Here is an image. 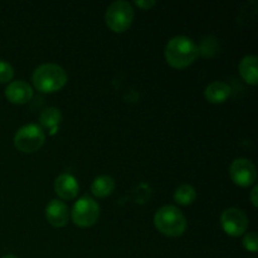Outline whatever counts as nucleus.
Masks as SVG:
<instances>
[{"label": "nucleus", "mask_w": 258, "mask_h": 258, "mask_svg": "<svg viewBox=\"0 0 258 258\" xmlns=\"http://www.w3.org/2000/svg\"><path fill=\"white\" fill-rule=\"evenodd\" d=\"M45 141V133L39 125L29 123L17 131L14 136V146L24 154H32L39 150Z\"/></svg>", "instance_id": "4"}, {"label": "nucleus", "mask_w": 258, "mask_h": 258, "mask_svg": "<svg viewBox=\"0 0 258 258\" xmlns=\"http://www.w3.org/2000/svg\"><path fill=\"white\" fill-rule=\"evenodd\" d=\"M258 58L256 55H246L239 62V75L246 83L256 86L258 83Z\"/></svg>", "instance_id": "13"}, {"label": "nucleus", "mask_w": 258, "mask_h": 258, "mask_svg": "<svg viewBox=\"0 0 258 258\" xmlns=\"http://www.w3.org/2000/svg\"><path fill=\"white\" fill-rule=\"evenodd\" d=\"M33 86L42 93L58 92L67 85V72L55 63H45L34 70L32 76Z\"/></svg>", "instance_id": "2"}, {"label": "nucleus", "mask_w": 258, "mask_h": 258, "mask_svg": "<svg viewBox=\"0 0 258 258\" xmlns=\"http://www.w3.org/2000/svg\"><path fill=\"white\" fill-rule=\"evenodd\" d=\"M5 97L14 105H25L33 98V88L24 81H13L5 88Z\"/></svg>", "instance_id": "9"}, {"label": "nucleus", "mask_w": 258, "mask_h": 258, "mask_svg": "<svg viewBox=\"0 0 258 258\" xmlns=\"http://www.w3.org/2000/svg\"><path fill=\"white\" fill-rule=\"evenodd\" d=\"M2 258H18V257L14 256V254H5V256L2 257Z\"/></svg>", "instance_id": "21"}, {"label": "nucleus", "mask_w": 258, "mask_h": 258, "mask_svg": "<svg viewBox=\"0 0 258 258\" xmlns=\"http://www.w3.org/2000/svg\"><path fill=\"white\" fill-rule=\"evenodd\" d=\"M196 199L197 190L194 189V186L189 185V184H183V185L178 186L174 191V201L180 206H190Z\"/></svg>", "instance_id": "16"}, {"label": "nucleus", "mask_w": 258, "mask_h": 258, "mask_svg": "<svg viewBox=\"0 0 258 258\" xmlns=\"http://www.w3.org/2000/svg\"><path fill=\"white\" fill-rule=\"evenodd\" d=\"M14 70L12 64L5 60H0V83H8L13 80Z\"/></svg>", "instance_id": "17"}, {"label": "nucleus", "mask_w": 258, "mask_h": 258, "mask_svg": "<svg viewBox=\"0 0 258 258\" xmlns=\"http://www.w3.org/2000/svg\"><path fill=\"white\" fill-rule=\"evenodd\" d=\"M221 226L228 236L241 237L248 229V217L238 208H227L221 214Z\"/></svg>", "instance_id": "7"}, {"label": "nucleus", "mask_w": 258, "mask_h": 258, "mask_svg": "<svg viewBox=\"0 0 258 258\" xmlns=\"http://www.w3.org/2000/svg\"><path fill=\"white\" fill-rule=\"evenodd\" d=\"M72 222L80 228H90L100 218V206L91 197H82L73 206L71 212Z\"/></svg>", "instance_id": "6"}, {"label": "nucleus", "mask_w": 258, "mask_h": 258, "mask_svg": "<svg viewBox=\"0 0 258 258\" xmlns=\"http://www.w3.org/2000/svg\"><path fill=\"white\" fill-rule=\"evenodd\" d=\"M229 175L236 185L247 188L256 184L257 169L251 160L244 158H238L232 161L229 166Z\"/></svg>", "instance_id": "8"}, {"label": "nucleus", "mask_w": 258, "mask_h": 258, "mask_svg": "<svg viewBox=\"0 0 258 258\" xmlns=\"http://www.w3.org/2000/svg\"><path fill=\"white\" fill-rule=\"evenodd\" d=\"M45 217L50 226L55 228H62L67 226L68 219H70V211H68L67 204L60 199H53L45 208Z\"/></svg>", "instance_id": "10"}, {"label": "nucleus", "mask_w": 258, "mask_h": 258, "mask_svg": "<svg viewBox=\"0 0 258 258\" xmlns=\"http://www.w3.org/2000/svg\"><path fill=\"white\" fill-rule=\"evenodd\" d=\"M60 121H62V113L57 107H47L40 113V127L47 128L50 134H54L55 130H58Z\"/></svg>", "instance_id": "15"}, {"label": "nucleus", "mask_w": 258, "mask_h": 258, "mask_svg": "<svg viewBox=\"0 0 258 258\" xmlns=\"http://www.w3.org/2000/svg\"><path fill=\"white\" fill-rule=\"evenodd\" d=\"M154 226L166 237H180L186 229V219L178 207L164 206L154 216Z\"/></svg>", "instance_id": "3"}, {"label": "nucleus", "mask_w": 258, "mask_h": 258, "mask_svg": "<svg viewBox=\"0 0 258 258\" xmlns=\"http://www.w3.org/2000/svg\"><path fill=\"white\" fill-rule=\"evenodd\" d=\"M134 20L133 5L127 2H115L107 8L105 14L106 25L113 33H123L131 27Z\"/></svg>", "instance_id": "5"}, {"label": "nucleus", "mask_w": 258, "mask_h": 258, "mask_svg": "<svg viewBox=\"0 0 258 258\" xmlns=\"http://www.w3.org/2000/svg\"><path fill=\"white\" fill-rule=\"evenodd\" d=\"M257 194H258V186L256 185V184H254L253 189H252V191H251V202H252V204H253L254 208H257V207H258Z\"/></svg>", "instance_id": "20"}, {"label": "nucleus", "mask_w": 258, "mask_h": 258, "mask_svg": "<svg viewBox=\"0 0 258 258\" xmlns=\"http://www.w3.org/2000/svg\"><path fill=\"white\" fill-rule=\"evenodd\" d=\"M231 93L232 88L227 83L216 81V82H212L211 85L207 86L206 91H204V97L208 102L219 105V103L226 102L231 97Z\"/></svg>", "instance_id": "12"}, {"label": "nucleus", "mask_w": 258, "mask_h": 258, "mask_svg": "<svg viewBox=\"0 0 258 258\" xmlns=\"http://www.w3.org/2000/svg\"><path fill=\"white\" fill-rule=\"evenodd\" d=\"M165 60L170 67L184 70L196 62L199 55V48L193 39L185 35L171 38L164 49Z\"/></svg>", "instance_id": "1"}, {"label": "nucleus", "mask_w": 258, "mask_h": 258, "mask_svg": "<svg viewBox=\"0 0 258 258\" xmlns=\"http://www.w3.org/2000/svg\"><path fill=\"white\" fill-rule=\"evenodd\" d=\"M115 179L110 175H100L91 184V191L97 198H106L115 190Z\"/></svg>", "instance_id": "14"}, {"label": "nucleus", "mask_w": 258, "mask_h": 258, "mask_svg": "<svg viewBox=\"0 0 258 258\" xmlns=\"http://www.w3.org/2000/svg\"><path fill=\"white\" fill-rule=\"evenodd\" d=\"M155 4H156V2H154V0H143V2H135L136 7L140 8V9H143V10L151 9V8H153Z\"/></svg>", "instance_id": "19"}, {"label": "nucleus", "mask_w": 258, "mask_h": 258, "mask_svg": "<svg viewBox=\"0 0 258 258\" xmlns=\"http://www.w3.org/2000/svg\"><path fill=\"white\" fill-rule=\"evenodd\" d=\"M54 191L62 201H72L80 193V184L71 174H60L54 180Z\"/></svg>", "instance_id": "11"}, {"label": "nucleus", "mask_w": 258, "mask_h": 258, "mask_svg": "<svg viewBox=\"0 0 258 258\" xmlns=\"http://www.w3.org/2000/svg\"><path fill=\"white\" fill-rule=\"evenodd\" d=\"M243 247L248 252H252V253H256L258 249V237L256 232H251V233L244 234L243 237Z\"/></svg>", "instance_id": "18"}]
</instances>
